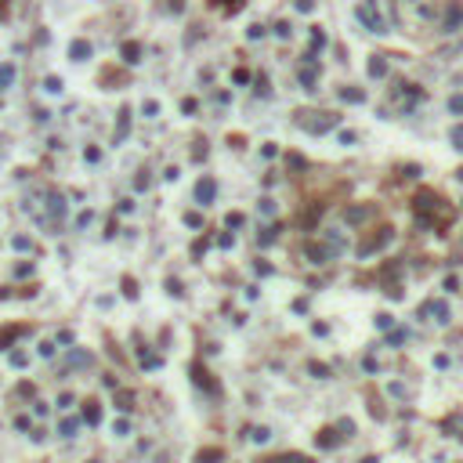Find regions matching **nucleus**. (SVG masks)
Segmentation results:
<instances>
[{"instance_id": "1", "label": "nucleus", "mask_w": 463, "mask_h": 463, "mask_svg": "<svg viewBox=\"0 0 463 463\" xmlns=\"http://www.w3.org/2000/svg\"><path fill=\"white\" fill-rule=\"evenodd\" d=\"M69 58H72V62L90 58V44H87V40H72V44H69Z\"/></svg>"}, {"instance_id": "2", "label": "nucleus", "mask_w": 463, "mask_h": 463, "mask_svg": "<svg viewBox=\"0 0 463 463\" xmlns=\"http://www.w3.org/2000/svg\"><path fill=\"white\" fill-rule=\"evenodd\" d=\"M123 62H130V66H134V62H142V48H138L134 40L123 44Z\"/></svg>"}, {"instance_id": "3", "label": "nucleus", "mask_w": 463, "mask_h": 463, "mask_svg": "<svg viewBox=\"0 0 463 463\" xmlns=\"http://www.w3.org/2000/svg\"><path fill=\"white\" fill-rule=\"evenodd\" d=\"M196 196H199V203H210V199H214V181H210V178H206V181H199Z\"/></svg>"}, {"instance_id": "4", "label": "nucleus", "mask_w": 463, "mask_h": 463, "mask_svg": "<svg viewBox=\"0 0 463 463\" xmlns=\"http://www.w3.org/2000/svg\"><path fill=\"white\" fill-rule=\"evenodd\" d=\"M84 420H87V424H98V420H102L98 402H87V406H84Z\"/></svg>"}, {"instance_id": "5", "label": "nucleus", "mask_w": 463, "mask_h": 463, "mask_svg": "<svg viewBox=\"0 0 463 463\" xmlns=\"http://www.w3.org/2000/svg\"><path fill=\"white\" fill-rule=\"evenodd\" d=\"M14 84V66H0V90Z\"/></svg>"}, {"instance_id": "6", "label": "nucleus", "mask_w": 463, "mask_h": 463, "mask_svg": "<svg viewBox=\"0 0 463 463\" xmlns=\"http://www.w3.org/2000/svg\"><path fill=\"white\" fill-rule=\"evenodd\" d=\"M369 72H373V76H384V72H388V62H384V58H373V62H369Z\"/></svg>"}, {"instance_id": "7", "label": "nucleus", "mask_w": 463, "mask_h": 463, "mask_svg": "<svg viewBox=\"0 0 463 463\" xmlns=\"http://www.w3.org/2000/svg\"><path fill=\"white\" fill-rule=\"evenodd\" d=\"M196 384H203V388H210V391H214V384H210V373H206V369H199V366H196Z\"/></svg>"}, {"instance_id": "8", "label": "nucleus", "mask_w": 463, "mask_h": 463, "mask_svg": "<svg viewBox=\"0 0 463 463\" xmlns=\"http://www.w3.org/2000/svg\"><path fill=\"white\" fill-rule=\"evenodd\" d=\"M76 427H80L76 420H66V424H62V434H66V438H72V434H76Z\"/></svg>"}, {"instance_id": "9", "label": "nucleus", "mask_w": 463, "mask_h": 463, "mask_svg": "<svg viewBox=\"0 0 463 463\" xmlns=\"http://www.w3.org/2000/svg\"><path fill=\"white\" fill-rule=\"evenodd\" d=\"M44 87H48L51 94H58V90H62V80H58V76H48V84H44Z\"/></svg>"}, {"instance_id": "10", "label": "nucleus", "mask_w": 463, "mask_h": 463, "mask_svg": "<svg viewBox=\"0 0 463 463\" xmlns=\"http://www.w3.org/2000/svg\"><path fill=\"white\" fill-rule=\"evenodd\" d=\"M210 460H221L218 449H206V452H199V463H210Z\"/></svg>"}, {"instance_id": "11", "label": "nucleus", "mask_w": 463, "mask_h": 463, "mask_svg": "<svg viewBox=\"0 0 463 463\" xmlns=\"http://www.w3.org/2000/svg\"><path fill=\"white\" fill-rule=\"evenodd\" d=\"M322 445H336V438H333V430H322V438H318Z\"/></svg>"}, {"instance_id": "12", "label": "nucleus", "mask_w": 463, "mask_h": 463, "mask_svg": "<svg viewBox=\"0 0 463 463\" xmlns=\"http://www.w3.org/2000/svg\"><path fill=\"white\" fill-rule=\"evenodd\" d=\"M452 142H456V145L463 148V127H456V130H452Z\"/></svg>"}, {"instance_id": "13", "label": "nucleus", "mask_w": 463, "mask_h": 463, "mask_svg": "<svg viewBox=\"0 0 463 463\" xmlns=\"http://www.w3.org/2000/svg\"><path fill=\"white\" fill-rule=\"evenodd\" d=\"M0 4H8V0H0Z\"/></svg>"}]
</instances>
